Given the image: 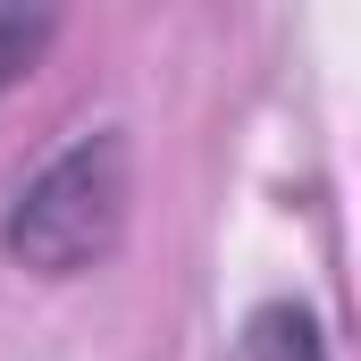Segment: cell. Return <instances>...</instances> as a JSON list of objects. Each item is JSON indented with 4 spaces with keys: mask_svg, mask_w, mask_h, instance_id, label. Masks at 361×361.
<instances>
[{
    "mask_svg": "<svg viewBox=\"0 0 361 361\" xmlns=\"http://www.w3.org/2000/svg\"><path fill=\"white\" fill-rule=\"evenodd\" d=\"M126 193H135L126 185V135L92 126L17 185V202L0 219V252L34 277H85L126 235Z\"/></svg>",
    "mask_w": 361,
    "mask_h": 361,
    "instance_id": "cell-1",
    "label": "cell"
},
{
    "mask_svg": "<svg viewBox=\"0 0 361 361\" xmlns=\"http://www.w3.org/2000/svg\"><path fill=\"white\" fill-rule=\"evenodd\" d=\"M59 34V0H0V92H17Z\"/></svg>",
    "mask_w": 361,
    "mask_h": 361,
    "instance_id": "cell-2",
    "label": "cell"
},
{
    "mask_svg": "<svg viewBox=\"0 0 361 361\" xmlns=\"http://www.w3.org/2000/svg\"><path fill=\"white\" fill-rule=\"evenodd\" d=\"M235 361H328V345H319V319H311V311H294V302H261V311L244 319Z\"/></svg>",
    "mask_w": 361,
    "mask_h": 361,
    "instance_id": "cell-3",
    "label": "cell"
}]
</instances>
